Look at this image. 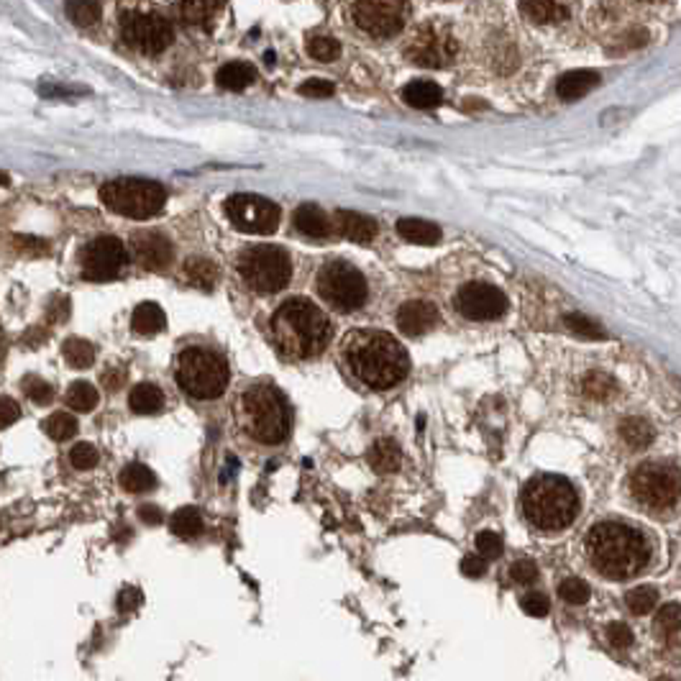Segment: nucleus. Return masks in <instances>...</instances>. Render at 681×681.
<instances>
[{"label": "nucleus", "instance_id": "nucleus-1", "mask_svg": "<svg viewBox=\"0 0 681 681\" xmlns=\"http://www.w3.org/2000/svg\"><path fill=\"white\" fill-rule=\"evenodd\" d=\"M344 356L354 377L372 390H390L410 369L403 344L382 331H354L346 338Z\"/></svg>", "mask_w": 681, "mask_h": 681}, {"label": "nucleus", "instance_id": "nucleus-2", "mask_svg": "<svg viewBox=\"0 0 681 681\" xmlns=\"http://www.w3.org/2000/svg\"><path fill=\"white\" fill-rule=\"evenodd\" d=\"M587 556L602 577L627 579L646 569L651 559V549L643 533L633 525L609 520L599 522L589 530Z\"/></svg>", "mask_w": 681, "mask_h": 681}, {"label": "nucleus", "instance_id": "nucleus-3", "mask_svg": "<svg viewBox=\"0 0 681 681\" xmlns=\"http://www.w3.org/2000/svg\"><path fill=\"white\" fill-rule=\"evenodd\" d=\"M269 334L282 356L313 359L331 341V320L323 316L318 305L295 297L277 307L269 323Z\"/></svg>", "mask_w": 681, "mask_h": 681}, {"label": "nucleus", "instance_id": "nucleus-4", "mask_svg": "<svg viewBox=\"0 0 681 681\" xmlns=\"http://www.w3.org/2000/svg\"><path fill=\"white\" fill-rule=\"evenodd\" d=\"M238 425L254 441L277 446L290 433V407L282 392L269 384H254L238 394Z\"/></svg>", "mask_w": 681, "mask_h": 681}, {"label": "nucleus", "instance_id": "nucleus-5", "mask_svg": "<svg viewBox=\"0 0 681 681\" xmlns=\"http://www.w3.org/2000/svg\"><path fill=\"white\" fill-rule=\"evenodd\" d=\"M579 497L561 477H536L522 492V512L538 530H564L577 518Z\"/></svg>", "mask_w": 681, "mask_h": 681}, {"label": "nucleus", "instance_id": "nucleus-6", "mask_svg": "<svg viewBox=\"0 0 681 681\" xmlns=\"http://www.w3.org/2000/svg\"><path fill=\"white\" fill-rule=\"evenodd\" d=\"M177 384L195 400H216L229 387V364L205 348H188L174 366Z\"/></svg>", "mask_w": 681, "mask_h": 681}, {"label": "nucleus", "instance_id": "nucleus-7", "mask_svg": "<svg viewBox=\"0 0 681 681\" xmlns=\"http://www.w3.org/2000/svg\"><path fill=\"white\" fill-rule=\"evenodd\" d=\"M101 200L118 216L144 220V218L161 213V208L167 203V190L154 180L121 177L102 185Z\"/></svg>", "mask_w": 681, "mask_h": 681}, {"label": "nucleus", "instance_id": "nucleus-8", "mask_svg": "<svg viewBox=\"0 0 681 681\" xmlns=\"http://www.w3.org/2000/svg\"><path fill=\"white\" fill-rule=\"evenodd\" d=\"M630 494L640 508L666 512L681 502V469L674 464L648 462L630 477Z\"/></svg>", "mask_w": 681, "mask_h": 681}, {"label": "nucleus", "instance_id": "nucleus-9", "mask_svg": "<svg viewBox=\"0 0 681 681\" xmlns=\"http://www.w3.org/2000/svg\"><path fill=\"white\" fill-rule=\"evenodd\" d=\"M238 275L244 277L251 290L279 292L290 285L292 261L290 254L275 244L248 247L238 257Z\"/></svg>", "mask_w": 681, "mask_h": 681}, {"label": "nucleus", "instance_id": "nucleus-10", "mask_svg": "<svg viewBox=\"0 0 681 681\" xmlns=\"http://www.w3.org/2000/svg\"><path fill=\"white\" fill-rule=\"evenodd\" d=\"M459 52V42L456 34L449 24L443 21H428L423 24L421 29L410 36V42L405 46V57L418 64V67H428V70H441L449 67L456 59Z\"/></svg>", "mask_w": 681, "mask_h": 681}, {"label": "nucleus", "instance_id": "nucleus-11", "mask_svg": "<svg viewBox=\"0 0 681 681\" xmlns=\"http://www.w3.org/2000/svg\"><path fill=\"white\" fill-rule=\"evenodd\" d=\"M320 297L336 310H356L366 303V279L348 261H328L318 275Z\"/></svg>", "mask_w": 681, "mask_h": 681}, {"label": "nucleus", "instance_id": "nucleus-12", "mask_svg": "<svg viewBox=\"0 0 681 681\" xmlns=\"http://www.w3.org/2000/svg\"><path fill=\"white\" fill-rule=\"evenodd\" d=\"M410 5L407 0H354L351 21L372 39H392L405 29Z\"/></svg>", "mask_w": 681, "mask_h": 681}, {"label": "nucleus", "instance_id": "nucleus-13", "mask_svg": "<svg viewBox=\"0 0 681 681\" xmlns=\"http://www.w3.org/2000/svg\"><path fill=\"white\" fill-rule=\"evenodd\" d=\"M174 31L167 18L154 14H126L121 18V39L131 46L133 52H141L146 57H157L161 54L170 42H172Z\"/></svg>", "mask_w": 681, "mask_h": 681}, {"label": "nucleus", "instance_id": "nucleus-14", "mask_svg": "<svg viewBox=\"0 0 681 681\" xmlns=\"http://www.w3.org/2000/svg\"><path fill=\"white\" fill-rule=\"evenodd\" d=\"M226 216L241 233L267 236L279 226V208L272 200L248 192H238L226 200Z\"/></svg>", "mask_w": 681, "mask_h": 681}, {"label": "nucleus", "instance_id": "nucleus-15", "mask_svg": "<svg viewBox=\"0 0 681 681\" xmlns=\"http://www.w3.org/2000/svg\"><path fill=\"white\" fill-rule=\"evenodd\" d=\"M83 275L85 279H116L126 267L129 254L116 236H98L83 248Z\"/></svg>", "mask_w": 681, "mask_h": 681}, {"label": "nucleus", "instance_id": "nucleus-16", "mask_svg": "<svg viewBox=\"0 0 681 681\" xmlns=\"http://www.w3.org/2000/svg\"><path fill=\"white\" fill-rule=\"evenodd\" d=\"M456 310L469 320H494L508 310V297L487 282H472L456 295Z\"/></svg>", "mask_w": 681, "mask_h": 681}, {"label": "nucleus", "instance_id": "nucleus-17", "mask_svg": "<svg viewBox=\"0 0 681 681\" xmlns=\"http://www.w3.org/2000/svg\"><path fill=\"white\" fill-rule=\"evenodd\" d=\"M131 247L139 264L149 272H161L172 261V244L160 231H136L131 236Z\"/></svg>", "mask_w": 681, "mask_h": 681}, {"label": "nucleus", "instance_id": "nucleus-18", "mask_svg": "<svg viewBox=\"0 0 681 681\" xmlns=\"http://www.w3.org/2000/svg\"><path fill=\"white\" fill-rule=\"evenodd\" d=\"M520 14L538 26H556L571 18L574 0H520Z\"/></svg>", "mask_w": 681, "mask_h": 681}, {"label": "nucleus", "instance_id": "nucleus-19", "mask_svg": "<svg viewBox=\"0 0 681 681\" xmlns=\"http://www.w3.org/2000/svg\"><path fill=\"white\" fill-rule=\"evenodd\" d=\"M438 323V310L433 303L410 300L397 310V328L405 336H423Z\"/></svg>", "mask_w": 681, "mask_h": 681}, {"label": "nucleus", "instance_id": "nucleus-20", "mask_svg": "<svg viewBox=\"0 0 681 681\" xmlns=\"http://www.w3.org/2000/svg\"><path fill=\"white\" fill-rule=\"evenodd\" d=\"M334 226L341 236H346L348 241H356V244H369L377 236V223L369 216L354 213V210H338Z\"/></svg>", "mask_w": 681, "mask_h": 681}, {"label": "nucleus", "instance_id": "nucleus-21", "mask_svg": "<svg viewBox=\"0 0 681 681\" xmlns=\"http://www.w3.org/2000/svg\"><path fill=\"white\" fill-rule=\"evenodd\" d=\"M295 229L305 236H310V238H326L328 233H331V220L328 216L320 210L318 205H300L297 210H295Z\"/></svg>", "mask_w": 681, "mask_h": 681}, {"label": "nucleus", "instance_id": "nucleus-22", "mask_svg": "<svg viewBox=\"0 0 681 681\" xmlns=\"http://www.w3.org/2000/svg\"><path fill=\"white\" fill-rule=\"evenodd\" d=\"M599 85V74L592 73V70H574V73H566L559 85H556V92L561 101H577L581 95H587L589 90H595Z\"/></svg>", "mask_w": 681, "mask_h": 681}, {"label": "nucleus", "instance_id": "nucleus-23", "mask_svg": "<svg viewBox=\"0 0 681 681\" xmlns=\"http://www.w3.org/2000/svg\"><path fill=\"white\" fill-rule=\"evenodd\" d=\"M397 233L410 241V244H421V247H431V244H438L441 241V229L431 223V220H423V218H403L397 220Z\"/></svg>", "mask_w": 681, "mask_h": 681}, {"label": "nucleus", "instance_id": "nucleus-24", "mask_svg": "<svg viewBox=\"0 0 681 681\" xmlns=\"http://www.w3.org/2000/svg\"><path fill=\"white\" fill-rule=\"evenodd\" d=\"M164 326H167V318H164V310L157 303H141L133 310L131 328L139 336L160 334V331H164Z\"/></svg>", "mask_w": 681, "mask_h": 681}, {"label": "nucleus", "instance_id": "nucleus-25", "mask_svg": "<svg viewBox=\"0 0 681 681\" xmlns=\"http://www.w3.org/2000/svg\"><path fill=\"white\" fill-rule=\"evenodd\" d=\"M129 405L133 413H139V415H157L161 407H164V392L157 387V384H136L133 390H131L129 397Z\"/></svg>", "mask_w": 681, "mask_h": 681}, {"label": "nucleus", "instance_id": "nucleus-26", "mask_svg": "<svg viewBox=\"0 0 681 681\" xmlns=\"http://www.w3.org/2000/svg\"><path fill=\"white\" fill-rule=\"evenodd\" d=\"M400 459H403V451H400V446L392 438H379L377 443L369 449V464L375 466V472H379V474L397 472L400 469Z\"/></svg>", "mask_w": 681, "mask_h": 681}, {"label": "nucleus", "instance_id": "nucleus-27", "mask_svg": "<svg viewBox=\"0 0 681 681\" xmlns=\"http://www.w3.org/2000/svg\"><path fill=\"white\" fill-rule=\"evenodd\" d=\"M182 275H185V279H188L192 287L210 292L218 282V267L213 261L203 259V257H192V259L185 261Z\"/></svg>", "mask_w": 681, "mask_h": 681}, {"label": "nucleus", "instance_id": "nucleus-28", "mask_svg": "<svg viewBox=\"0 0 681 681\" xmlns=\"http://www.w3.org/2000/svg\"><path fill=\"white\" fill-rule=\"evenodd\" d=\"M443 98V90L431 83V80H415V83H410L403 90V101L407 105H413V108H435L438 102Z\"/></svg>", "mask_w": 681, "mask_h": 681}, {"label": "nucleus", "instance_id": "nucleus-29", "mask_svg": "<svg viewBox=\"0 0 681 681\" xmlns=\"http://www.w3.org/2000/svg\"><path fill=\"white\" fill-rule=\"evenodd\" d=\"M118 482H121V487L131 494H146L157 487V477H154V472H151L149 466L136 464V462L129 466H123V472H121Z\"/></svg>", "mask_w": 681, "mask_h": 681}, {"label": "nucleus", "instance_id": "nucleus-30", "mask_svg": "<svg viewBox=\"0 0 681 681\" xmlns=\"http://www.w3.org/2000/svg\"><path fill=\"white\" fill-rule=\"evenodd\" d=\"M257 80V70L251 67V64H244V62H231V64H226V67H220L216 74V83L223 90H231V92H238V90H244L251 83Z\"/></svg>", "mask_w": 681, "mask_h": 681}, {"label": "nucleus", "instance_id": "nucleus-31", "mask_svg": "<svg viewBox=\"0 0 681 681\" xmlns=\"http://www.w3.org/2000/svg\"><path fill=\"white\" fill-rule=\"evenodd\" d=\"M62 356L73 369H87L95 362V348L85 338H67L62 344Z\"/></svg>", "mask_w": 681, "mask_h": 681}, {"label": "nucleus", "instance_id": "nucleus-32", "mask_svg": "<svg viewBox=\"0 0 681 681\" xmlns=\"http://www.w3.org/2000/svg\"><path fill=\"white\" fill-rule=\"evenodd\" d=\"M170 528H172L174 536L180 538H198L203 533V515L198 508H182L177 510L170 520Z\"/></svg>", "mask_w": 681, "mask_h": 681}, {"label": "nucleus", "instance_id": "nucleus-33", "mask_svg": "<svg viewBox=\"0 0 681 681\" xmlns=\"http://www.w3.org/2000/svg\"><path fill=\"white\" fill-rule=\"evenodd\" d=\"M620 438L625 441V446H630L633 451L646 449L653 441L651 423L643 421V418H627L620 425Z\"/></svg>", "mask_w": 681, "mask_h": 681}, {"label": "nucleus", "instance_id": "nucleus-34", "mask_svg": "<svg viewBox=\"0 0 681 681\" xmlns=\"http://www.w3.org/2000/svg\"><path fill=\"white\" fill-rule=\"evenodd\" d=\"M64 400H67V405L73 407V410H77V413H90V410H95L101 394H98V390H95L90 382H74V384H70Z\"/></svg>", "mask_w": 681, "mask_h": 681}, {"label": "nucleus", "instance_id": "nucleus-35", "mask_svg": "<svg viewBox=\"0 0 681 681\" xmlns=\"http://www.w3.org/2000/svg\"><path fill=\"white\" fill-rule=\"evenodd\" d=\"M67 15L77 26H95L101 21V5L98 0H67Z\"/></svg>", "mask_w": 681, "mask_h": 681}, {"label": "nucleus", "instance_id": "nucleus-36", "mask_svg": "<svg viewBox=\"0 0 681 681\" xmlns=\"http://www.w3.org/2000/svg\"><path fill=\"white\" fill-rule=\"evenodd\" d=\"M218 0H182L180 3V15L185 24H205L210 15L216 14Z\"/></svg>", "mask_w": 681, "mask_h": 681}, {"label": "nucleus", "instance_id": "nucleus-37", "mask_svg": "<svg viewBox=\"0 0 681 681\" xmlns=\"http://www.w3.org/2000/svg\"><path fill=\"white\" fill-rule=\"evenodd\" d=\"M566 328L579 338H587V341H599V338H608L605 328L597 326L595 320L587 318V316H579V313H569L564 318Z\"/></svg>", "mask_w": 681, "mask_h": 681}, {"label": "nucleus", "instance_id": "nucleus-38", "mask_svg": "<svg viewBox=\"0 0 681 681\" xmlns=\"http://www.w3.org/2000/svg\"><path fill=\"white\" fill-rule=\"evenodd\" d=\"M44 431H46L49 438H54V441H70L77 433V421H74L70 413H54V415L46 418Z\"/></svg>", "mask_w": 681, "mask_h": 681}, {"label": "nucleus", "instance_id": "nucleus-39", "mask_svg": "<svg viewBox=\"0 0 681 681\" xmlns=\"http://www.w3.org/2000/svg\"><path fill=\"white\" fill-rule=\"evenodd\" d=\"M681 627V605L676 602H668L661 608V612L656 615V636L661 638H671L676 636Z\"/></svg>", "mask_w": 681, "mask_h": 681}, {"label": "nucleus", "instance_id": "nucleus-40", "mask_svg": "<svg viewBox=\"0 0 681 681\" xmlns=\"http://www.w3.org/2000/svg\"><path fill=\"white\" fill-rule=\"evenodd\" d=\"M625 602H627V609H630V612H636V615H648V612L658 605V589H656V587H638V589L627 592Z\"/></svg>", "mask_w": 681, "mask_h": 681}, {"label": "nucleus", "instance_id": "nucleus-41", "mask_svg": "<svg viewBox=\"0 0 681 681\" xmlns=\"http://www.w3.org/2000/svg\"><path fill=\"white\" fill-rule=\"evenodd\" d=\"M24 394L29 397L31 403L34 405H52V400H54V390H52V384L49 382H44L42 377H34V375H29V377L24 379Z\"/></svg>", "mask_w": 681, "mask_h": 681}, {"label": "nucleus", "instance_id": "nucleus-42", "mask_svg": "<svg viewBox=\"0 0 681 681\" xmlns=\"http://www.w3.org/2000/svg\"><path fill=\"white\" fill-rule=\"evenodd\" d=\"M581 390H584L587 397H592V400H609L618 392V384L609 377H605V375H589V377L584 379Z\"/></svg>", "mask_w": 681, "mask_h": 681}, {"label": "nucleus", "instance_id": "nucleus-43", "mask_svg": "<svg viewBox=\"0 0 681 681\" xmlns=\"http://www.w3.org/2000/svg\"><path fill=\"white\" fill-rule=\"evenodd\" d=\"M307 54L318 62H334L338 54H341V46L331 36H316L307 42Z\"/></svg>", "mask_w": 681, "mask_h": 681}, {"label": "nucleus", "instance_id": "nucleus-44", "mask_svg": "<svg viewBox=\"0 0 681 681\" xmlns=\"http://www.w3.org/2000/svg\"><path fill=\"white\" fill-rule=\"evenodd\" d=\"M559 595H561V599L569 602V605H584L592 592H589V584H587V581L566 579L564 584L559 587Z\"/></svg>", "mask_w": 681, "mask_h": 681}, {"label": "nucleus", "instance_id": "nucleus-45", "mask_svg": "<svg viewBox=\"0 0 681 681\" xmlns=\"http://www.w3.org/2000/svg\"><path fill=\"white\" fill-rule=\"evenodd\" d=\"M98 449L92 446V443H77L73 451H70V462H73L74 469H80V472H87V469H92V466L98 464Z\"/></svg>", "mask_w": 681, "mask_h": 681}, {"label": "nucleus", "instance_id": "nucleus-46", "mask_svg": "<svg viewBox=\"0 0 681 681\" xmlns=\"http://www.w3.org/2000/svg\"><path fill=\"white\" fill-rule=\"evenodd\" d=\"M477 553L484 559H497L502 553V538L492 530H482L477 536Z\"/></svg>", "mask_w": 681, "mask_h": 681}, {"label": "nucleus", "instance_id": "nucleus-47", "mask_svg": "<svg viewBox=\"0 0 681 681\" xmlns=\"http://www.w3.org/2000/svg\"><path fill=\"white\" fill-rule=\"evenodd\" d=\"M522 609L530 615V618H546L549 615V609H551V605H549V597L546 595H540V592H530V595H525L522 597Z\"/></svg>", "mask_w": 681, "mask_h": 681}, {"label": "nucleus", "instance_id": "nucleus-48", "mask_svg": "<svg viewBox=\"0 0 681 681\" xmlns=\"http://www.w3.org/2000/svg\"><path fill=\"white\" fill-rule=\"evenodd\" d=\"M46 318H49V323H64L70 318V297L67 295H54L46 305Z\"/></svg>", "mask_w": 681, "mask_h": 681}, {"label": "nucleus", "instance_id": "nucleus-49", "mask_svg": "<svg viewBox=\"0 0 681 681\" xmlns=\"http://www.w3.org/2000/svg\"><path fill=\"white\" fill-rule=\"evenodd\" d=\"M510 577H512V581H518V584H533L538 579V566L530 559H520V561L512 564Z\"/></svg>", "mask_w": 681, "mask_h": 681}, {"label": "nucleus", "instance_id": "nucleus-50", "mask_svg": "<svg viewBox=\"0 0 681 681\" xmlns=\"http://www.w3.org/2000/svg\"><path fill=\"white\" fill-rule=\"evenodd\" d=\"M300 95H305V98H331L334 95V83H328V80H307L305 85H300Z\"/></svg>", "mask_w": 681, "mask_h": 681}, {"label": "nucleus", "instance_id": "nucleus-51", "mask_svg": "<svg viewBox=\"0 0 681 681\" xmlns=\"http://www.w3.org/2000/svg\"><path fill=\"white\" fill-rule=\"evenodd\" d=\"M608 640L615 646V648H627L630 643H633V633H630V627L625 623H612L608 625Z\"/></svg>", "mask_w": 681, "mask_h": 681}, {"label": "nucleus", "instance_id": "nucleus-52", "mask_svg": "<svg viewBox=\"0 0 681 681\" xmlns=\"http://www.w3.org/2000/svg\"><path fill=\"white\" fill-rule=\"evenodd\" d=\"M21 418V405L15 403L14 397H0V431L14 425Z\"/></svg>", "mask_w": 681, "mask_h": 681}, {"label": "nucleus", "instance_id": "nucleus-53", "mask_svg": "<svg viewBox=\"0 0 681 681\" xmlns=\"http://www.w3.org/2000/svg\"><path fill=\"white\" fill-rule=\"evenodd\" d=\"M484 571H487V559L484 556H466L464 561H462V574L469 577V579H477V577H484Z\"/></svg>", "mask_w": 681, "mask_h": 681}, {"label": "nucleus", "instance_id": "nucleus-54", "mask_svg": "<svg viewBox=\"0 0 681 681\" xmlns=\"http://www.w3.org/2000/svg\"><path fill=\"white\" fill-rule=\"evenodd\" d=\"M141 602H144V595H141L136 587H126V589L118 595V609H121V612H131V609L139 608Z\"/></svg>", "mask_w": 681, "mask_h": 681}, {"label": "nucleus", "instance_id": "nucleus-55", "mask_svg": "<svg viewBox=\"0 0 681 681\" xmlns=\"http://www.w3.org/2000/svg\"><path fill=\"white\" fill-rule=\"evenodd\" d=\"M139 518L146 522V525H160L164 520V515H161V510L157 505H141L139 508Z\"/></svg>", "mask_w": 681, "mask_h": 681}, {"label": "nucleus", "instance_id": "nucleus-56", "mask_svg": "<svg viewBox=\"0 0 681 681\" xmlns=\"http://www.w3.org/2000/svg\"><path fill=\"white\" fill-rule=\"evenodd\" d=\"M123 382H126V372H123V369H108L105 377H102V384L111 392H116Z\"/></svg>", "mask_w": 681, "mask_h": 681}, {"label": "nucleus", "instance_id": "nucleus-57", "mask_svg": "<svg viewBox=\"0 0 681 681\" xmlns=\"http://www.w3.org/2000/svg\"><path fill=\"white\" fill-rule=\"evenodd\" d=\"M3 354H5V338H3V328H0V359H3Z\"/></svg>", "mask_w": 681, "mask_h": 681}, {"label": "nucleus", "instance_id": "nucleus-58", "mask_svg": "<svg viewBox=\"0 0 681 681\" xmlns=\"http://www.w3.org/2000/svg\"><path fill=\"white\" fill-rule=\"evenodd\" d=\"M8 182H11V180H8V174L0 172V185H8Z\"/></svg>", "mask_w": 681, "mask_h": 681}]
</instances>
